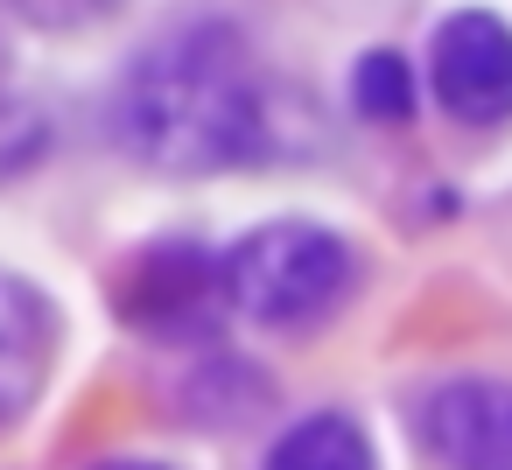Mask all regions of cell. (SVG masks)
I'll list each match as a JSON object with an SVG mask.
<instances>
[{"mask_svg":"<svg viewBox=\"0 0 512 470\" xmlns=\"http://www.w3.org/2000/svg\"><path fill=\"white\" fill-rule=\"evenodd\" d=\"M113 134L169 176H218L253 169L274 155V85L253 57V43L197 15L183 29H162L113 92Z\"/></svg>","mask_w":512,"mask_h":470,"instance_id":"1","label":"cell"},{"mask_svg":"<svg viewBox=\"0 0 512 470\" xmlns=\"http://www.w3.org/2000/svg\"><path fill=\"white\" fill-rule=\"evenodd\" d=\"M225 288L239 316L309 330L358 288V246L316 218H274L225 246Z\"/></svg>","mask_w":512,"mask_h":470,"instance_id":"2","label":"cell"},{"mask_svg":"<svg viewBox=\"0 0 512 470\" xmlns=\"http://www.w3.org/2000/svg\"><path fill=\"white\" fill-rule=\"evenodd\" d=\"M113 309L169 344H204L225 330L232 316V288H225V253L197 246V239H148L120 281H113Z\"/></svg>","mask_w":512,"mask_h":470,"instance_id":"3","label":"cell"},{"mask_svg":"<svg viewBox=\"0 0 512 470\" xmlns=\"http://www.w3.org/2000/svg\"><path fill=\"white\" fill-rule=\"evenodd\" d=\"M428 78L449 120L463 127H505L512 120V22L491 8H456L435 22Z\"/></svg>","mask_w":512,"mask_h":470,"instance_id":"4","label":"cell"},{"mask_svg":"<svg viewBox=\"0 0 512 470\" xmlns=\"http://www.w3.org/2000/svg\"><path fill=\"white\" fill-rule=\"evenodd\" d=\"M414 435L442 470H512V379H435L414 407Z\"/></svg>","mask_w":512,"mask_h":470,"instance_id":"5","label":"cell"},{"mask_svg":"<svg viewBox=\"0 0 512 470\" xmlns=\"http://www.w3.org/2000/svg\"><path fill=\"white\" fill-rule=\"evenodd\" d=\"M57 344H64V323H57V302L0 267V435H8L50 386V365H57Z\"/></svg>","mask_w":512,"mask_h":470,"instance_id":"6","label":"cell"},{"mask_svg":"<svg viewBox=\"0 0 512 470\" xmlns=\"http://www.w3.org/2000/svg\"><path fill=\"white\" fill-rule=\"evenodd\" d=\"M267 470H379V456H372V435L351 414L323 407V414H302L267 449Z\"/></svg>","mask_w":512,"mask_h":470,"instance_id":"7","label":"cell"},{"mask_svg":"<svg viewBox=\"0 0 512 470\" xmlns=\"http://www.w3.org/2000/svg\"><path fill=\"white\" fill-rule=\"evenodd\" d=\"M351 106H358L365 120H407V113H414V71H407V57L365 50L358 71H351Z\"/></svg>","mask_w":512,"mask_h":470,"instance_id":"8","label":"cell"},{"mask_svg":"<svg viewBox=\"0 0 512 470\" xmlns=\"http://www.w3.org/2000/svg\"><path fill=\"white\" fill-rule=\"evenodd\" d=\"M50 155V113L15 99V92H0V176H22Z\"/></svg>","mask_w":512,"mask_h":470,"instance_id":"9","label":"cell"},{"mask_svg":"<svg viewBox=\"0 0 512 470\" xmlns=\"http://www.w3.org/2000/svg\"><path fill=\"white\" fill-rule=\"evenodd\" d=\"M8 8L22 15V22H36V29H50V36H78V29H99V22H113L127 0H8Z\"/></svg>","mask_w":512,"mask_h":470,"instance_id":"10","label":"cell"},{"mask_svg":"<svg viewBox=\"0 0 512 470\" xmlns=\"http://www.w3.org/2000/svg\"><path fill=\"white\" fill-rule=\"evenodd\" d=\"M92 470H169V463H148V456H113V463H92Z\"/></svg>","mask_w":512,"mask_h":470,"instance_id":"11","label":"cell"}]
</instances>
